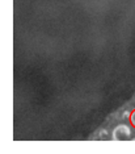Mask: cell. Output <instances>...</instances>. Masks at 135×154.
Masks as SVG:
<instances>
[{"instance_id": "cell-3", "label": "cell", "mask_w": 135, "mask_h": 154, "mask_svg": "<svg viewBox=\"0 0 135 154\" xmlns=\"http://www.w3.org/2000/svg\"><path fill=\"white\" fill-rule=\"evenodd\" d=\"M130 116H131V112L130 111H125L123 115H122V119H130Z\"/></svg>"}, {"instance_id": "cell-1", "label": "cell", "mask_w": 135, "mask_h": 154, "mask_svg": "<svg viewBox=\"0 0 135 154\" xmlns=\"http://www.w3.org/2000/svg\"><path fill=\"white\" fill-rule=\"evenodd\" d=\"M112 138L114 141H127L131 138V129L126 124H119L113 129Z\"/></svg>"}, {"instance_id": "cell-2", "label": "cell", "mask_w": 135, "mask_h": 154, "mask_svg": "<svg viewBox=\"0 0 135 154\" xmlns=\"http://www.w3.org/2000/svg\"><path fill=\"white\" fill-rule=\"evenodd\" d=\"M130 124L133 125V127L135 128V109L131 111V116H130Z\"/></svg>"}]
</instances>
